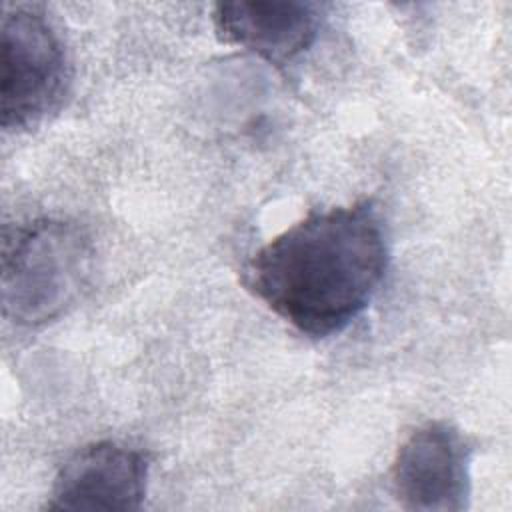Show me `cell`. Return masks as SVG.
<instances>
[{
  "label": "cell",
  "instance_id": "cell-1",
  "mask_svg": "<svg viewBox=\"0 0 512 512\" xmlns=\"http://www.w3.org/2000/svg\"><path fill=\"white\" fill-rule=\"evenodd\" d=\"M388 262L382 214L364 198L310 210L242 264L240 282L300 334L328 338L368 308Z\"/></svg>",
  "mask_w": 512,
  "mask_h": 512
},
{
  "label": "cell",
  "instance_id": "cell-4",
  "mask_svg": "<svg viewBox=\"0 0 512 512\" xmlns=\"http://www.w3.org/2000/svg\"><path fill=\"white\" fill-rule=\"evenodd\" d=\"M472 446L446 420L416 426L398 446L392 462V490L402 508L460 512L468 508Z\"/></svg>",
  "mask_w": 512,
  "mask_h": 512
},
{
  "label": "cell",
  "instance_id": "cell-2",
  "mask_svg": "<svg viewBox=\"0 0 512 512\" xmlns=\"http://www.w3.org/2000/svg\"><path fill=\"white\" fill-rule=\"evenodd\" d=\"M96 246L74 220L36 218L2 234V314L20 328H40L72 310L94 276Z\"/></svg>",
  "mask_w": 512,
  "mask_h": 512
},
{
  "label": "cell",
  "instance_id": "cell-6",
  "mask_svg": "<svg viewBox=\"0 0 512 512\" xmlns=\"http://www.w3.org/2000/svg\"><path fill=\"white\" fill-rule=\"evenodd\" d=\"M212 24L220 42L242 46L284 68L314 46L322 16L310 2H220Z\"/></svg>",
  "mask_w": 512,
  "mask_h": 512
},
{
  "label": "cell",
  "instance_id": "cell-3",
  "mask_svg": "<svg viewBox=\"0 0 512 512\" xmlns=\"http://www.w3.org/2000/svg\"><path fill=\"white\" fill-rule=\"evenodd\" d=\"M0 122L26 130L56 112L72 64L64 38L42 4H6L0 24Z\"/></svg>",
  "mask_w": 512,
  "mask_h": 512
},
{
  "label": "cell",
  "instance_id": "cell-5",
  "mask_svg": "<svg viewBox=\"0 0 512 512\" xmlns=\"http://www.w3.org/2000/svg\"><path fill=\"white\" fill-rule=\"evenodd\" d=\"M150 458L116 440L78 448L54 476L48 510H138L146 498Z\"/></svg>",
  "mask_w": 512,
  "mask_h": 512
}]
</instances>
